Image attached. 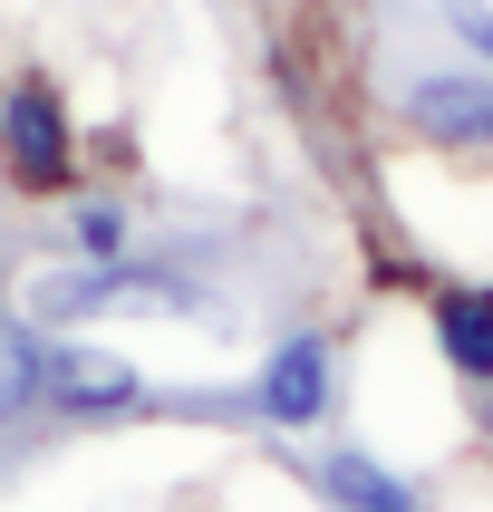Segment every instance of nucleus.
<instances>
[{
	"label": "nucleus",
	"mask_w": 493,
	"mask_h": 512,
	"mask_svg": "<svg viewBox=\"0 0 493 512\" xmlns=\"http://www.w3.org/2000/svg\"><path fill=\"white\" fill-rule=\"evenodd\" d=\"M0 174L20 194H58L78 174V136H68V97L49 78H10L0 87Z\"/></svg>",
	"instance_id": "1"
},
{
	"label": "nucleus",
	"mask_w": 493,
	"mask_h": 512,
	"mask_svg": "<svg viewBox=\"0 0 493 512\" xmlns=\"http://www.w3.org/2000/svg\"><path fill=\"white\" fill-rule=\"evenodd\" d=\"M39 397H49L58 416H126L145 387H136V368H126V358H107V348H49Z\"/></svg>",
	"instance_id": "2"
},
{
	"label": "nucleus",
	"mask_w": 493,
	"mask_h": 512,
	"mask_svg": "<svg viewBox=\"0 0 493 512\" xmlns=\"http://www.w3.org/2000/svg\"><path fill=\"white\" fill-rule=\"evenodd\" d=\"M406 126L435 145H493V78H464V68L416 78L406 87Z\"/></svg>",
	"instance_id": "3"
},
{
	"label": "nucleus",
	"mask_w": 493,
	"mask_h": 512,
	"mask_svg": "<svg viewBox=\"0 0 493 512\" xmlns=\"http://www.w3.org/2000/svg\"><path fill=\"white\" fill-rule=\"evenodd\" d=\"M261 416L271 426H310L329 416V339H281L261 368Z\"/></svg>",
	"instance_id": "4"
},
{
	"label": "nucleus",
	"mask_w": 493,
	"mask_h": 512,
	"mask_svg": "<svg viewBox=\"0 0 493 512\" xmlns=\"http://www.w3.org/2000/svg\"><path fill=\"white\" fill-rule=\"evenodd\" d=\"M435 339L474 387H493V290H435Z\"/></svg>",
	"instance_id": "5"
},
{
	"label": "nucleus",
	"mask_w": 493,
	"mask_h": 512,
	"mask_svg": "<svg viewBox=\"0 0 493 512\" xmlns=\"http://www.w3.org/2000/svg\"><path fill=\"white\" fill-rule=\"evenodd\" d=\"M39 368H49V348H39V329H20V319H0V426L39 406Z\"/></svg>",
	"instance_id": "6"
},
{
	"label": "nucleus",
	"mask_w": 493,
	"mask_h": 512,
	"mask_svg": "<svg viewBox=\"0 0 493 512\" xmlns=\"http://www.w3.org/2000/svg\"><path fill=\"white\" fill-rule=\"evenodd\" d=\"M329 493H339L348 512H416V493H406L397 474H377L368 455H329Z\"/></svg>",
	"instance_id": "7"
},
{
	"label": "nucleus",
	"mask_w": 493,
	"mask_h": 512,
	"mask_svg": "<svg viewBox=\"0 0 493 512\" xmlns=\"http://www.w3.org/2000/svg\"><path fill=\"white\" fill-rule=\"evenodd\" d=\"M68 232H78V252H87V261H116V252H126V213H116V203H87Z\"/></svg>",
	"instance_id": "8"
},
{
	"label": "nucleus",
	"mask_w": 493,
	"mask_h": 512,
	"mask_svg": "<svg viewBox=\"0 0 493 512\" xmlns=\"http://www.w3.org/2000/svg\"><path fill=\"white\" fill-rule=\"evenodd\" d=\"M445 20H455L464 39L484 49V68H493V10H484V0H445Z\"/></svg>",
	"instance_id": "9"
},
{
	"label": "nucleus",
	"mask_w": 493,
	"mask_h": 512,
	"mask_svg": "<svg viewBox=\"0 0 493 512\" xmlns=\"http://www.w3.org/2000/svg\"><path fill=\"white\" fill-rule=\"evenodd\" d=\"M484 435H493V406H484Z\"/></svg>",
	"instance_id": "10"
}]
</instances>
